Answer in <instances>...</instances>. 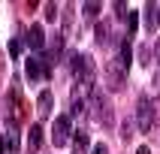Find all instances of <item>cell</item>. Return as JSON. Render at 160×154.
Segmentation results:
<instances>
[{
	"label": "cell",
	"mask_w": 160,
	"mask_h": 154,
	"mask_svg": "<svg viewBox=\"0 0 160 154\" xmlns=\"http://www.w3.org/2000/svg\"><path fill=\"white\" fill-rule=\"evenodd\" d=\"M88 112L91 118H97L100 124H109L112 121V106H109V97L103 88H91L88 91Z\"/></svg>",
	"instance_id": "1"
},
{
	"label": "cell",
	"mask_w": 160,
	"mask_h": 154,
	"mask_svg": "<svg viewBox=\"0 0 160 154\" xmlns=\"http://www.w3.org/2000/svg\"><path fill=\"white\" fill-rule=\"evenodd\" d=\"M27 145H30V151H36V148L42 145V124H30V130H27Z\"/></svg>",
	"instance_id": "9"
},
{
	"label": "cell",
	"mask_w": 160,
	"mask_h": 154,
	"mask_svg": "<svg viewBox=\"0 0 160 154\" xmlns=\"http://www.w3.org/2000/svg\"><path fill=\"white\" fill-rule=\"evenodd\" d=\"M24 72H27L30 82H39V79H48V76H52V67L42 61V54H30L24 61Z\"/></svg>",
	"instance_id": "3"
},
{
	"label": "cell",
	"mask_w": 160,
	"mask_h": 154,
	"mask_svg": "<svg viewBox=\"0 0 160 154\" xmlns=\"http://www.w3.org/2000/svg\"><path fill=\"white\" fill-rule=\"evenodd\" d=\"M118 63H121L124 70H130V63H133V45H130V39H121V48H118Z\"/></svg>",
	"instance_id": "7"
},
{
	"label": "cell",
	"mask_w": 160,
	"mask_h": 154,
	"mask_svg": "<svg viewBox=\"0 0 160 154\" xmlns=\"http://www.w3.org/2000/svg\"><path fill=\"white\" fill-rule=\"evenodd\" d=\"M82 12H85L88 18H94V15L100 12V3H97V0H91V3H85V6H82Z\"/></svg>",
	"instance_id": "13"
},
{
	"label": "cell",
	"mask_w": 160,
	"mask_h": 154,
	"mask_svg": "<svg viewBox=\"0 0 160 154\" xmlns=\"http://www.w3.org/2000/svg\"><path fill=\"white\" fill-rule=\"evenodd\" d=\"M85 148H88V130H76V133H72V151L82 154Z\"/></svg>",
	"instance_id": "10"
},
{
	"label": "cell",
	"mask_w": 160,
	"mask_h": 154,
	"mask_svg": "<svg viewBox=\"0 0 160 154\" xmlns=\"http://www.w3.org/2000/svg\"><path fill=\"white\" fill-rule=\"evenodd\" d=\"M54 12H58V6H54V3H45V18H48V21L54 18Z\"/></svg>",
	"instance_id": "15"
},
{
	"label": "cell",
	"mask_w": 160,
	"mask_h": 154,
	"mask_svg": "<svg viewBox=\"0 0 160 154\" xmlns=\"http://www.w3.org/2000/svg\"><path fill=\"white\" fill-rule=\"evenodd\" d=\"M154 24H160V6H157V15H154Z\"/></svg>",
	"instance_id": "20"
},
{
	"label": "cell",
	"mask_w": 160,
	"mask_h": 154,
	"mask_svg": "<svg viewBox=\"0 0 160 154\" xmlns=\"http://www.w3.org/2000/svg\"><path fill=\"white\" fill-rule=\"evenodd\" d=\"M154 121H157V118H154V100L151 97H139L136 100V127H139L142 133H148L154 127Z\"/></svg>",
	"instance_id": "2"
},
{
	"label": "cell",
	"mask_w": 160,
	"mask_h": 154,
	"mask_svg": "<svg viewBox=\"0 0 160 154\" xmlns=\"http://www.w3.org/2000/svg\"><path fill=\"white\" fill-rule=\"evenodd\" d=\"M52 103H54L52 91H39V118H45L48 112H52Z\"/></svg>",
	"instance_id": "11"
},
{
	"label": "cell",
	"mask_w": 160,
	"mask_h": 154,
	"mask_svg": "<svg viewBox=\"0 0 160 154\" xmlns=\"http://www.w3.org/2000/svg\"><path fill=\"white\" fill-rule=\"evenodd\" d=\"M124 72H127V70H124L118 61H109V67H106V79H109V88H112V91H121V88H124V82H127Z\"/></svg>",
	"instance_id": "6"
},
{
	"label": "cell",
	"mask_w": 160,
	"mask_h": 154,
	"mask_svg": "<svg viewBox=\"0 0 160 154\" xmlns=\"http://www.w3.org/2000/svg\"><path fill=\"white\" fill-rule=\"evenodd\" d=\"M154 54H157V61H160V39L154 42Z\"/></svg>",
	"instance_id": "19"
},
{
	"label": "cell",
	"mask_w": 160,
	"mask_h": 154,
	"mask_svg": "<svg viewBox=\"0 0 160 154\" xmlns=\"http://www.w3.org/2000/svg\"><path fill=\"white\" fill-rule=\"evenodd\" d=\"M154 118L160 121V100H154Z\"/></svg>",
	"instance_id": "17"
},
{
	"label": "cell",
	"mask_w": 160,
	"mask_h": 154,
	"mask_svg": "<svg viewBox=\"0 0 160 154\" xmlns=\"http://www.w3.org/2000/svg\"><path fill=\"white\" fill-rule=\"evenodd\" d=\"M91 154H109V148H106L103 142H100V145H94V151H91Z\"/></svg>",
	"instance_id": "16"
},
{
	"label": "cell",
	"mask_w": 160,
	"mask_h": 154,
	"mask_svg": "<svg viewBox=\"0 0 160 154\" xmlns=\"http://www.w3.org/2000/svg\"><path fill=\"white\" fill-rule=\"evenodd\" d=\"M9 54H12V57L21 54V36H12V39H9Z\"/></svg>",
	"instance_id": "12"
},
{
	"label": "cell",
	"mask_w": 160,
	"mask_h": 154,
	"mask_svg": "<svg viewBox=\"0 0 160 154\" xmlns=\"http://www.w3.org/2000/svg\"><path fill=\"white\" fill-rule=\"evenodd\" d=\"M18 133H0V154H15Z\"/></svg>",
	"instance_id": "8"
},
{
	"label": "cell",
	"mask_w": 160,
	"mask_h": 154,
	"mask_svg": "<svg viewBox=\"0 0 160 154\" xmlns=\"http://www.w3.org/2000/svg\"><path fill=\"white\" fill-rule=\"evenodd\" d=\"M136 154H151V151H148V145H139V148H136Z\"/></svg>",
	"instance_id": "18"
},
{
	"label": "cell",
	"mask_w": 160,
	"mask_h": 154,
	"mask_svg": "<svg viewBox=\"0 0 160 154\" xmlns=\"http://www.w3.org/2000/svg\"><path fill=\"white\" fill-rule=\"evenodd\" d=\"M136 24H139V12L133 9V12H127V27H130V33L136 30Z\"/></svg>",
	"instance_id": "14"
},
{
	"label": "cell",
	"mask_w": 160,
	"mask_h": 154,
	"mask_svg": "<svg viewBox=\"0 0 160 154\" xmlns=\"http://www.w3.org/2000/svg\"><path fill=\"white\" fill-rule=\"evenodd\" d=\"M72 136V118L70 115H58L52 124V142L54 145H67Z\"/></svg>",
	"instance_id": "4"
},
{
	"label": "cell",
	"mask_w": 160,
	"mask_h": 154,
	"mask_svg": "<svg viewBox=\"0 0 160 154\" xmlns=\"http://www.w3.org/2000/svg\"><path fill=\"white\" fill-rule=\"evenodd\" d=\"M45 30H42V24H30L27 27V48H33L36 54H42L45 52Z\"/></svg>",
	"instance_id": "5"
}]
</instances>
